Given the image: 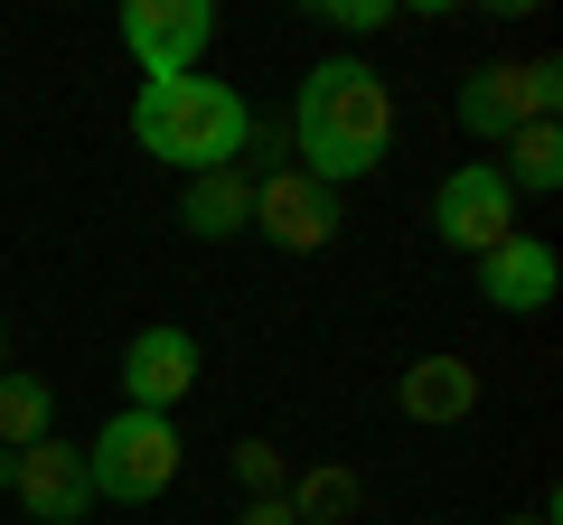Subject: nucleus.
I'll use <instances>...</instances> for the list:
<instances>
[{"label": "nucleus", "instance_id": "nucleus-1", "mask_svg": "<svg viewBox=\"0 0 563 525\" xmlns=\"http://www.w3.org/2000/svg\"><path fill=\"white\" fill-rule=\"evenodd\" d=\"M282 132H291V169L347 198L395 150V94H385V76L366 57H320L291 85V122Z\"/></svg>", "mask_w": 563, "mask_h": 525}, {"label": "nucleus", "instance_id": "nucleus-2", "mask_svg": "<svg viewBox=\"0 0 563 525\" xmlns=\"http://www.w3.org/2000/svg\"><path fill=\"white\" fill-rule=\"evenodd\" d=\"M244 122H254V103H244L225 76H151L132 94V142L151 150L161 169H179V179L235 169Z\"/></svg>", "mask_w": 563, "mask_h": 525}, {"label": "nucleus", "instance_id": "nucleus-3", "mask_svg": "<svg viewBox=\"0 0 563 525\" xmlns=\"http://www.w3.org/2000/svg\"><path fill=\"white\" fill-rule=\"evenodd\" d=\"M85 479H95V498H113V506H151L169 479H179V423L122 404L113 423L85 442Z\"/></svg>", "mask_w": 563, "mask_h": 525}, {"label": "nucleus", "instance_id": "nucleus-4", "mask_svg": "<svg viewBox=\"0 0 563 525\" xmlns=\"http://www.w3.org/2000/svg\"><path fill=\"white\" fill-rule=\"evenodd\" d=\"M563 103V57H526V66H479V76H461V132L470 142H507V132H526V122H554Z\"/></svg>", "mask_w": 563, "mask_h": 525}, {"label": "nucleus", "instance_id": "nucleus-5", "mask_svg": "<svg viewBox=\"0 0 563 525\" xmlns=\"http://www.w3.org/2000/svg\"><path fill=\"white\" fill-rule=\"evenodd\" d=\"M113 38L132 47L141 85L151 76H198L207 47H217V0H122Z\"/></svg>", "mask_w": 563, "mask_h": 525}, {"label": "nucleus", "instance_id": "nucleus-6", "mask_svg": "<svg viewBox=\"0 0 563 525\" xmlns=\"http://www.w3.org/2000/svg\"><path fill=\"white\" fill-rule=\"evenodd\" d=\"M432 235L451 244V254H498L507 235H517V188L498 179V160H461L442 188H432Z\"/></svg>", "mask_w": 563, "mask_h": 525}, {"label": "nucleus", "instance_id": "nucleus-7", "mask_svg": "<svg viewBox=\"0 0 563 525\" xmlns=\"http://www.w3.org/2000/svg\"><path fill=\"white\" fill-rule=\"evenodd\" d=\"M347 225V198L320 179H301V169H273V179H254V225L244 235H263L273 254H320V244H339Z\"/></svg>", "mask_w": 563, "mask_h": 525}, {"label": "nucleus", "instance_id": "nucleus-8", "mask_svg": "<svg viewBox=\"0 0 563 525\" xmlns=\"http://www.w3.org/2000/svg\"><path fill=\"white\" fill-rule=\"evenodd\" d=\"M198 376H207V357H198V338L179 320L132 328V347H122V404L132 413H179L198 394Z\"/></svg>", "mask_w": 563, "mask_h": 525}, {"label": "nucleus", "instance_id": "nucleus-9", "mask_svg": "<svg viewBox=\"0 0 563 525\" xmlns=\"http://www.w3.org/2000/svg\"><path fill=\"white\" fill-rule=\"evenodd\" d=\"M10 498L29 506V525H76L85 506H95V479H85V442H66V432L29 442V450H20V479H10Z\"/></svg>", "mask_w": 563, "mask_h": 525}, {"label": "nucleus", "instance_id": "nucleus-10", "mask_svg": "<svg viewBox=\"0 0 563 525\" xmlns=\"http://www.w3.org/2000/svg\"><path fill=\"white\" fill-rule=\"evenodd\" d=\"M554 282H563V262H554V244H536V235H507L498 254H479V301L507 310V320H536V310L554 301Z\"/></svg>", "mask_w": 563, "mask_h": 525}, {"label": "nucleus", "instance_id": "nucleus-11", "mask_svg": "<svg viewBox=\"0 0 563 525\" xmlns=\"http://www.w3.org/2000/svg\"><path fill=\"white\" fill-rule=\"evenodd\" d=\"M395 413L404 423H470V413H479V366L470 357H413L395 376Z\"/></svg>", "mask_w": 563, "mask_h": 525}, {"label": "nucleus", "instance_id": "nucleus-12", "mask_svg": "<svg viewBox=\"0 0 563 525\" xmlns=\"http://www.w3.org/2000/svg\"><path fill=\"white\" fill-rule=\"evenodd\" d=\"M179 225L198 244L244 235V225H254V179H244V169H207V179H188L179 188Z\"/></svg>", "mask_w": 563, "mask_h": 525}, {"label": "nucleus", "instance_id": "nucleus-13", "mask_svg": "<svg viewBox=\"0 0 563 525\" xmlns=\"http://www.w3.org/2000/svg\"><path fill=\"white\" fill-rule=\"evenodd\" d=\"M498 150H507L498 179L517 188V198H554V188H563V132H554V122H526V132H507Z\"/></svg>", "mask_w": 563, "mask_h": 525}, {"label": "nucleus", "instance_id": "nucleus-14", "mask_svg": "<svg viewBox=\"0 0 563 525\" xmlns=\"http://www.w3.org/2000/svg\"><path fill=\"white\" fill-rule=\"evenodd\" d=\"M282 506H291L301 525H347L357 516V469H291Z\"/></svg>", "mask_w": 563, "mask_h": 525}, {"label": "nucleus", "instance_id": "nucleus-15", "mask_svg": "<svg viewBox=\"0 0 563 525\" xmlns=\"http://www.w3.org/2000/svg\"><path fill=\"white\" fill-rule=\"evenodd\" d=\"M57 432V394L38 376H0V450H29Z\"/></svg>", "mask_w": 563, "mask_h": 525}, {"label": "nucleus", "instance_id": "nucleus-16", "mask_svg": "<svg viewBox=\"0 0 563 525\" xmlns=\"http://www.w3.org/2000/svg\"><path fill=\"white\" fill-rule=\"evenodd\" d=\"M235 479H244V498H282L291 488V460L273 442H235Z\"/></svg>", "mask_w": 563, "mask_h": 525}, {"label": "nucleus", "instance_id": "nucleus-17", "mask_svg": "<svg viewBox=\"0 0 563 525\" xmlns=\"http://www.w3.org/2000/svg\"><path fill=\"white\" fill-rule=\"evenodd\" d=\"M395 20H404L395 0H320V29H339V38H376Z\"/></svg>", "mask_w": 563, "mask_h": 525}, {"label": "nucleus", "instance_id": "nucleus-18", "mask_svg": "<svg viewBox=\"0 0 563 525\" xmlns=\"http://www.w3.org/2000/svg\"><path fill=\"white\" fill-rule=\"evenodd\" d=\"M244 525H301V516H291L282 498H244Z\"/></svg>", "mask_w": 563, "mask_h": 525}, {"label": "nucleus", "instance_id": "nucleus-19", "mask_svg": "<svg viewBox=\"0 0 563 525\" xmlns=\"http://www.w3.org/2000/svg\"><path fill=\"white\" fill-rule=\"evenodd\" d=\"M10 479H20V450H0V498H10Z\"/></svg>", "mask_w": 563, "mask_h": 525}, {"label": "nucleus", "instance_id": "nucleus-20", "mask_svg": "<svg viewBox=\"0 0 563 525\" xmlns=\"http://www.w3.org/2000/svg\"><path fill=\"white\" fill-rule=\"evenodd\" d=\"M0 376H10V320H0Z\"/></svg>", "mask_w": 563, "mask_h": 525}, {"label": "nucleus", "instance_id": "nucleus-21", "mask_svg": "<svg viewBox=\"0 0 563 525\" xmlns=\"http://www.w3.org/2000/svg\"><path fill=\"white\" fill-rule=\"evenodd\" d=\"M507 525H544V516H507Z\"/></svg>", "mask_w": 563, "mask_h": 525}]
</instances>
